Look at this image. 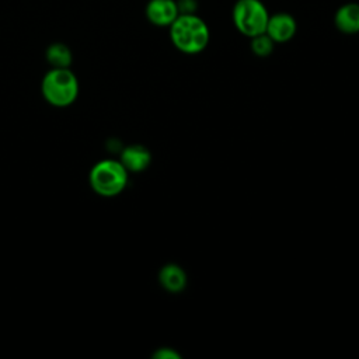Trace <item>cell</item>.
<instances>
[{"instance_id":"5","label":"cell","mask_w":359,"mask_h":359,"mask_svg":"<svg viewBox=\"0 0 359 359\" xmlns=\"http://www.w3.org/2000/svg\"><path fill=\"white\" fill-rule=\"evenodd\" d=\"M297 24L296 20L287 14V13H276L273 15H269L265 34L273 41V42H287L292 39L296 34Z\"/></svg>"},{"instance_id":"10","label":"cell","mask_w":359,"mask_h":359,"mask_svg":"<svg viewBox=\"0 0 359 359\" xmlns=\"http://www.w3.org/2000/svg\"><path fill=\"white\" fill-rule=\"evenodd\" d=\"M46 59L53 67H69L72 63V52L63 43H53L46 50Z\"/></svg>"},{"instance_id":"3","label":"cell","mask_w":359,"mask_h":359,"mask_svg":"<svg viewBox=\"0 0 359 359\" xmlns=\"http://www.w3.org/2000/svg\"><path fill=\"white\" fill-rule=\"evenodd\" d=\"M90 184L98 195L115 196L128 184V170L121 161L102 160L91 168Z\"/></svg>"},{"instance_id":"12","label":"cell","mask_w":359,"mask_h":359,"mask_svg":"<svg viewBox=\"0 0 359 359\" xmlns=\"http://www.w3.org/2000/svg\"><path fill=\"white\" fill-rule=\"evenodd\" d=\"M177 7H178L180 14H195L198 1L196 0H178Z\"/></svg>"},{"instance_id":"4","label":"cell","mask_w":359,"mask_h":359,"mask_svg":"<svg viewBox=\"0 0 359 359\" xmlns=\"http://www.w3.org/2000/svg\"><path fill=\"white\" fill-rule=\"evenodd\" d=\"M231 15L236 28L250 38L264 34L269 20L268 10L259 0H237Z\"/></svg>"},{"instance_id":"1","label":"cell","mask_w":359,"mask_h":359,"mask_svg":"<svg viewBox=\"0 0 359 359\" xmlns=\"http://www.w3.org/2000/svg\"><path fill=\"white\" fill-rule=\"evenodd\" d=\"M170 38L174 46L188 55L202 52L209 43V28L196 14H180L170 25Z\"/></svg>"},{"instance_id":"7","label":"cell","mask_w":359,"mask_h":359,"mask_svg":"<svg viewBox=\"0 0 359 359\" xmlns=\"http://www.w3.org/2000/svg\"><path fill=\"white\" fill-rule=\"evenodd\" d=\"M150 160H151L150 151L140 144H132L125 147L121 156V163L123 164V167L128 171H133V172H139L147 168V165L150 164Z\"/></svg>"},{"instance_id":"8","label":"cell","mask_w":359,"mask_h":359,"mask_svg":"<svg viewBox=\"0 0 359 359\" xmlns=\"http://www.w3.org/2000/svg\"><path fill=\"white\" fill-rule=\"evenodd\" d=\"M335 27L344 34L359 32V4L346 3L341 6L334 17Z\"/></svg>"},{"instance_id":"2","label":"cell","mask_w":359,"mask_h":359,"mask_svg":"<svg viewBox=\"0 0 359 359\" xmlns=\"http://www.w3.org/2000/svg\"><path fill=\"white\" fill-rule=\"evenodd\" d=\"M45 100L55 107L70 105L79 94V81L69 67H53L41 86Z\"/></svg>"},{"instance_id":"13","label":"cell","mask_w":359,"mask_h":359,"mask_svg":"<svg viewBox=\"0 0 359 359\" xmlns=\"http://www.w3.org/2000/svg\"><path fill=\"white\" fill-rule=\"evenodd\" d=\"M156 359H180V355L172 351L171 348H160L156 353H154Z\"/></svg>"},{"instance_id":"11","label":"cell","mask_w":359,"mask_h":359,"mask_svg":"<svg viewBox=\"0 0 359 359\" xmlns=\"http://www.w3.org/2000/svg\"><path fill=\"white\" fill-rule=\"evenodd\" d=\"M273 41L264 32V34H259V35H255L252 36V41H251V49L252 52L257 55V56H268L272 50H273Z\"/></svg>"},{"instance_id":"9","label":"cell","mask_w":359,"mask_h":359,"mask_svg":"<svg viewBox=\"0 0 359 359\" xmlns=\"http://www.w3.org/2000/svg\"><path fill=\"white\" fill-rule=\"evenodd\" d=\"M158 279H160V283L163 285V287L172 293L181 292L187 285L185 272L182 271L181 266H178L175 264H168L164 268H161Z\"/></svg>"},{"instance_id":"6","label":"cell","mask_w":359,"mask_h":359,"mask_svg":"<svg viewBox=\"0 0 359 359\" xmlns=\"http://www.w3.org/2000/svg\"><path fill=\"white\" fill-rule=\"evenodd\" d=\"M178 15L180 11L174 0H150L146 6L147 20L157 27H170Z\"/></svg>"}]
</instances>
